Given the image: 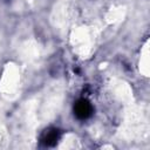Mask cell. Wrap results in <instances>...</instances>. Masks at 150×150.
Segmentation results:
<instances>
[{"mask_svg": "<svg viewBox=\"0 0 150 150\" xmlns=\"http://www.w3.org/2000/svg\"><path fill=\"white\" fill-rule=\"evenodd\" d=\"M74 114L79 120H87L93 115V107L86 98H80L74 104Z\"/></svg>", "mask_w": 150, "mask_h": 150, "instance_id": "obj_1", "label": "cell"}, {"mask_svg": "<svg viewBox=\"0 0 150 150\" xmlns=\"http://www.w3.org/2000/svg\"><path fill=\"white\" fill-rule=\"evenodd\" d=\"M60 130L56 128H49L45 130V132L41 136V143L46 146H53L57 143L60 138Z\"/></svg>", "mask_w": 150, "mask_h": 150, "instance_id": "obj_2", "label": "cell"}]
</instances>
